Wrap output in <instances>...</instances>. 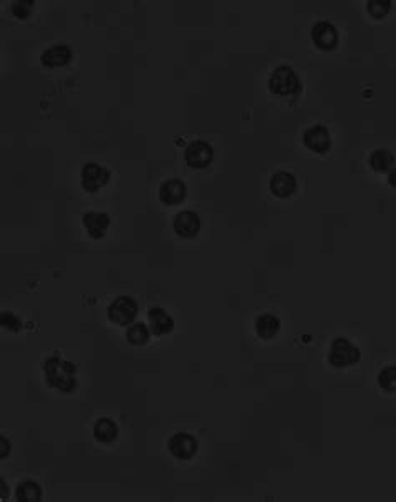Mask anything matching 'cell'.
<instances>
[{
	"mask_svg": "<svg viewBox=\"0 0 396 502\" xmlns=\"http://www.w3.org/2000/svg\"><path fill=\"white\" fill-rule=\"evenodd\" d=\"M137 311H139V309H137L136 300L123 295V297H117L116 300H112L111 305H109L107 309V317L112 323H116V325L127 327L134 323Z\"/></svg>",
	"mask_w": 396,
	"mask_h": 502,
	"instance_id": "obj_4",
	"label": "cell"
},
{
	"mask_svg": "<svg viewBox=\"0 0 396 502\" xmlns=\"http://www.w3.org/2000/svg\"><path fill=\"white\" fill-rule=\"evenodd\" d=\"M47 383L55 390L71 394L78 388V365L66 358L51 357L44 363Z\"/></svg>",
	"mask_w": 396,
	"mask_h": 502,
	"instance_id": "obj_1",
	"label": "cell"
},
{
	"mask_svg": "<svg viewBox=\"0 0 396 502\" xmlns=\"http://www.w3.org/2000/svg\"><path fill=\"white\" fill-rule=\"evenodd\" d=\"M214 157V151L211 144L206 141H194V143L188 144L184 151V159L189 168L192 169H204L211 164Z\"/></svg>",
	"mask_w": 396,
	"mask_h": 502,
	"instance_id": "obj_8",
	"label": "cell"
},
{
	"mask_svg": "<svg viewBox=\"0 0 396 502\" xmlns=\"http://www.w3.org/2000/svg\"><path fill=\"white\" fill-rule=\"evenodd\" d=\"M168 449L171 452L172 457L179 460H191L194 456L197 454V439L188 432H177L169 439Z\"/></svg>",
	"mask_w": 396,
	"mask_h": 502,
	"instance_id": "obj_7",
	"label": "cell"
},
{
	"mask_svg": "<svg viewBox=\"0 0 396 502\" xmlns=\"http://www.w3.org/2000/svg\"><path fill=\"white\" fill-rule=\"evenodd\" d=\"M280 318L274 317L273 313H262L256 318L254 322V330H256V335L262 340H271L276 337V334L280 331Z\"/></svg>",
	"mask_w": 396,
	"mask_h": 502,
	"instance_id": "obj_16",
	"label": "cell"
},
{
	"mask_svg": "<svg viewBox=\"0 0 396 502\" xmlns=\"http://www.w3.org/2000/svg\"><path fill=\"white\" fill-rule=\"evenodd\" d=\"M10 10L17 19H27L34 10V2L32 0H15L10 6Z\"/></svg>",
	"mask_w": 396,
	"mask_h": 502,
	"instance_id": "obj_24",
	"label": "cell"
},
{
	"mask_svg": "<svg viewBox=\"0 0 396 502\" xmlns=\"http://www.w3.org/2000/svg\"><path fill=\"white\" fill-rule=\"evenodd\" d=\"M0 325H2V329L17 334V331L22 330V320H20L17 315L10 313V311H3V313L0 315Z\"/></svg>",
	"mask_w": 396,
	"mask_h": 502,
	"instance_id": "obj_23",
	"label": "cell"
},
{
	"mask_svg": "<svg viewBox=\"0 0 396 502\" xmlns=\"http://www.w3.org/2000/svg\"><path fill=\"white\" fill-rule=\"evenodd\" d=\"M109 180H111L109 169L97 163L84 164L82 171H80V184L87 193H97L109 183Z\"/></svg>",
	"mask_w": 396,
	"mask_h": 502,
	"instance_id": "obj_5",
	"label": "cell"
},
{
	"mask_svg": "<svg viewBox=\"0 0 396 502\" xmlns=\"http://www.w3.org/2000/svg\"><path fill=\"white\" fill-rule=\"evenodd\" d=\"M172 228H174L176 234L184 240H192L197 236L201 230V218L191 209H186L176 214L174 221H172Z\"/></svg>",
	"mask_w": 396,
	"mask_h": 502,
	"instance_id": "obj_9",
	"label": "cell"
},
{
	"mask_svg": "<svg viewBox=\"0 0 396 502\" xmlns=\"http://www.w3.org/2000/svg\"><path fill=\"white\" fill-rule=\"evenodd\" d=\"M303 143H305L309 151L316 153V155H326L331 149L333 139H331V135L326 125L316 124L306 129L305 135H303Z\"/></svg>",
	"mask_w": 396,
	"mask_h": 502,
	"instance_id": "obj_6",
	"label": "cell"
},
{
	"mask_svg": "<svg viewBox=\"0 0 396 502\" xmlns=\"http://www.w3.org/2000/svg\"><path fill=\"white\" fill-rule=\"evenodd\" d=\"M15 497L20 502H39L42 499V489L34 481H24L17 485Z\"/></svg>",
	"mask_w": 396,
	"mask_h": 502,
	"instance_id": "obj_20",
	"label": "cell"
},
{
	"mask_svg": "<svg viewBox=\"0 0 396 502\" xmlns=\"http://www.w3.org/2000/svg\"><path fill=\"white\" fill-rule=\"evenodd\" d=\"M94 437L97 442H102V444H111L114 442L119 435V427L112 419L109 417H100L99 420L94 424Z\"/></svg>",
	"mask_w": 396,
	"mask_h": 502,
	"instance_id": "obj_17",
	"label": "cell"
},
{
	"mask_svg": "<svg viewBox=\"0 0 396 502\" xmlns=\"http://www.w3.org/2000/svg\"><path fill=\"white\" fill-rule=\"evenodd\" d=\"M72 60V49L66 44H55V46L46 49L40 55V62L46 67H64Z\"/></svg>",
	"mask_w": 396,
	"mask_h": 502,
	"instance_id": "obj_14",
	"label": "cell"
},
{
	"mask_svg": "<svg viewBox=\"0 0 396 502\" xmlns=\"http://www.w3.org/2000/svg\"><path fill=\"white\" fill-rule=\"evenodd\" d=\"M296 188H298V181L296 178H294V174H291L288 171H280L271 176L269 191L276 198L285 200V198L293 196Z\"/></svg>",
	"mask_w": 396,
	"mask_h": 502,
	"instance_id": "obj_12",
	"label": "cell"
},
{
	"mask_svg": "<svg viewBox=\"0 0 396 502\" xmlns=\"http://www.w3.org/2000/svg\"><path fill=\"white\" fill-rule=\"evenodd\" d=\"M0 444H2V449H0V457L6 459V457L10 454V444L7 442V439H3V437H2V440H0Z\"/></svg>",
	"mask_w": 396,
	"mask_h": 502,
	"instance_id": "obj_25",
	"label": "cell"
},
{
	"mask_svg": "<svg viewBox=\"0 0 396 502\" xmlns=\"http://www.w3.org/2000/svg\"><path fill=\"white\" fill-rule=\"evenodd\" d=\"M388 184H390L391 188H396V166L388 173Z\"/></svg>",
	"mask_w": 396,
	"mask_h": 502,
	"instance_id": "obj_26",
	"label": "cell"
},
{
	"mask_svg": "<svg viewBox=\"0 0 396 502\" xmlns=\"http://www.w3.org/2000/svg\"><path fill=\"white\" fill-rule=\"evenodd\" d=\"M269 89L274 94L288 97L301 91V80L296 72L288 66H280L273 71L269 78Z\"/></svg>",
	"mask_w": 396,
	"mask_h": 502,
	"instance_id": "obj_3",
	"label": "cell"
},
{
	"mask_svg": "<svg viewBox=\"0 0 396 502\" xmlns=\"http://www.w3.org/2000/svg\"><path fill=\"white\" fill-rule=\"evenodd\" d=\"M311 37H313V42L316 44L319 49L323 51H331V49L336 47L338 44V31L333 24L321 22L314 24L313 29H311Z\"/></svg>",
	"mask_w": 396,
	"mask_h": 502,
	"instance_id": "obj_10",
	"label": "cell"
},
{
	"mask_svg": "<svg viewBox=\"0 0 396 502\" xmlns=\"http://www.w3.org/2000/svg\"><path fill=\"white\" fill-rule=\"evenodd\" d=\"M186 194H188L186 184L181 180H177V178L165 180L159 188V200L165 206L181 205L186 200Z\"/></svg>",
	"mask_w": 396,
	"mask_h": 502,
	"instance_id": "obj_11",
	"label": "cell"
},
{
	"mask_svg": "<svg viewBox=\"0 0 396 502\" xmlns=\"http://www.w3.org/2000/svg\"><path fill=\"white\" fill-rule=\"evenodd\" d=\"M378 386L386 392H396V365H388L379 372Z\"/></svg>",
	"mask_w": 396,
	"mask_h": 502,
	"instance_id": "obj_21",
	"label": "cell"
},
{
	"mask_svg": "<svg viewBox=\"0 0 396 502\" xmlns=\"http://www.w3.org/2000/svg\"><path fill=\"white\" fill-rule=\"evenodd\" d=\"M82 225L92 240H100L106 236V232L111 225V218L107 213L102 211H89L84 214Z\"/></svg>",
	"mask_w": 396,
	"mask_h": 502,
	"instance_id": "obj_13",
	"label": "cell"
},
{
	"mask_svg": "<svg viewBox=\"0 0 396 502\" xmlns=\"http://www.w3.org/2000/svg\"><path fill=\"white\" fill-rule=\"evenodd\" d=\"M151 334L152 331L147 329L145 323L137 322V323H132V325H129V329L126 331V340L134 347H144L149 343Z\"/></svg>",
	"mask_w": 396,
	"mask_h": 502,
	"instance_id": "obj_19",
	"label": "cell"
},
{
	"mask_svg": "<svg viewBox=\"0 0 396 502\" xmlns=\"http://www.w3.org/2000/svg\"><path fill=\"white\" fill-rule=\"evenodd\" d=\"M366 9L375 19H381L391 10V0H370L366 3Z\"/></svg>",
	"mask_w": 396,
	"mask_h": 502,
	"instance_id": "obj_22",
	"label": "cell"
},
{
	"mask_svg": "<svg viewBox=\"0 0 396 502\" xmlns=\"http://www.w3.org/2000/svg\"><path fill=\"white\" fill-rule=\"evenodd\" d=\"M147 318L149 325H151V331L157 335V337L171 334L172 329H174V320H172L171 315H169L163 306H152V309L147 311Z\"/></svg>",
	"mask_w": 396,
	"mask_h": 502,
	"instance_id": "obj_15",
	"label": "cell"
},
{
	"mask_svg": "<svg viewBox=\"0 0 396 502\" xmlns=\"http://www.w3.org/2000/svg\"><path fill=\"white\" fill-rule=\"evenodd\" d=\"M0 484H2V499H6L7 497V487H6V481H0Z\"/></svg>",
	"mask_w": 396,
	"mask_h": 502,
	"instance_id": "obj_27",
	"label": "cell"
},
{
	"mask_svg": "<svg viewBox=\"0 0 396 502\" xmlns=\"http://www.w3.org/2000/svg\"><path fill=\"white\" fill-rule=\"evenodd\" d=\"M370 166L377 173H390L395 168V155L388 149H375L370 155Z\"/></svg>",
	"mask_w": 396,
	"mask_h": 502,
	"instance_id": "obj_18",
	"label": "cell"
},
{
	"mask_svg": "<svg viewBox=\"0 0 396 502\" xmlns=\"http://www.w3.org/2000/svg\"><path fill=\"white\" fill-rule=\"evenodd\" d=\"M359 348L348 338H334L328 352V362L334 368H346L359 362Z\"/></svg>",
	"mask_w": 396,
	"mask_h": 502,
	"instance_id": "obj_2",
	"label": "cell"
}]
</instances>
